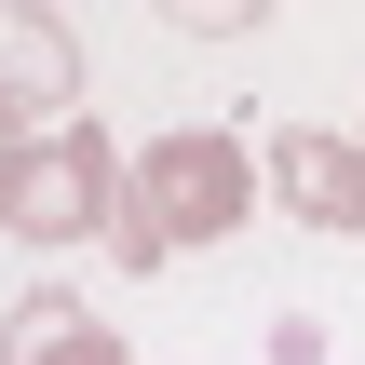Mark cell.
Segmentation results:
<instances>
[{"label": "cell", "instance_id": "8992f818", "mask_svg": "<svg viewBox=\"0 0 365 365\" xmlns=\"http://www.w3.org/2000/svg\"><path fill=\"white\" fill-rule=\"evenodd\" d=\"M257 14H271V0H176V27H190V41H244Z\"/></svg>", "mask_w": 365, "mask_h": 365}, {"label": "cell", "instance_id": "3957f363", "mask_svg": "<svg viewBox=\"0 0 365 365\" xmlns=\"http://www.w3.org/2000/svg\"><path fill=\"white\" fill-rule=\"evenodd\" d=\"M257 176H271V203L298 217V230H365V135H325V122H271L257 135Z\"/></svg>", "mask_w": 365, "mask_h": 365}, {"label": "cell", "instance_id": "5b68a950", "mask_svg": "<svg viewBox=\"0 0 365 365\" xmlns=\"http://www.w3.org/2000/svg\"><path fill=\"white\" fill-rule=\"evenodd\" d=\"M0 365H135V339H122V325H95L68 284H41V298H14V312H0Z\"/></svg>", "mask_w": 365, "mask_h": 365}, {"label": "cell", "instance_id": "7a4b0ae2", "mask_svg": "<svg viewBox=\"0 0 365 365\" xmlns=\"http://www.w3.org/2000/svg\"><path fill=\"white\" fill-rule=\"evenodd\" d=\"M122 217V149H108V122H54L27 163H14V190H0V230L14 244H95Z\"/></svg>", "mask_w": 365, "mask_h": 365}, {"label": "cell", "instance_id": "6da1fadb", "mask_svg": "<svg viewBox=\"0 0 365 365\" xmlns=\"http://www.w3.org/2000/svg\"><path fill=\"white\" fill-rule=\"evenodd\" d=\"M244 217H257V149H244L230 122H176V135H149V149L122 163L108 257L149 284V271H176L190 244H230Z\"/></svg>", "mask_w": 365, "mask_h": 365}, {"label": "cell", "instance_id": "277c9868", "mask_svg": "<svg viewBox=\"0 0 365 365\" xmlns=\"http://www.w3.org/2000/svg\"><path fill=\"white\" fill-rule=\"evenodd\" d=\"M0 95L54 135V122H81V27L68 14H41V0H0Z\"/></svg>", "mask_w": 365, "mask_h": 365}, {"label": "cell", "instance_id": "52a82bcc", "mask_svg": "<svg viewBox=\"0 0 365 365\" xmlns=\"http://www.w3.org/2000/svg\"><path fill=\"white\" fill-rule=\"evenodd\" d=\"M27 149H41V122H27V108L0 95V190H14V163H27Z\"/></svg>", "mask_w": 365, "mask_h": 365}]
</instances>
